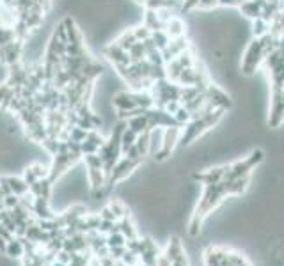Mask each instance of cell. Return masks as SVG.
I'll use <instances>...</instances> for the list:
<instances>
[{
  "label": "cell",
  "instance_id": "cell-1",
  "mask_svg": "<svg viewBox=\"0 0 284 266\" xmlns=\"http://www.w3.org/2000/svg\"><path fill=\"white\" fill-rule=\"evenodd\" d=\"M227 195H229V190H227L225 179L221 183H215V185H206L204 192H203L196 209L192 213L190 222H188V234H190V236H197V234H199L203 222L206 220V217H208L213 209H217V208L221 206V202L224 201Z\"/></svg>",
  "mask_w": 284,
  "mask_h": 266
},
{
  "label": "cell",
  "instance_id": "cell-2",
  "mask_svg": "<svg viewBox=\"0 0 284 266\" xmlns=\"http://www.w3.org/2000/svg\"><path fill=\"white\" fill-rule=\"evenodd\" d=\"M264 57H266V54H264L263 39L261 38L250 39L249 44H247V48H245L243 55H242V64H240L242 73L247 75V76L254 75L256 69L260 68V64L264 60Z\"/></svg>",
  "mask_w": 284,
  "mask_h": 266
},
{
  "label": "cell",
  "instance_id": "cell-3",
  "mask_svg": "<svg viewBox=\"0 0 284 266\" xmlns=\"http://www.w3.org/2000/svg\"><path fill=\"white\" fill-rule=\"evenodd\" d=\"M142 163H144V158H142V160H132V158H128V156H121L119 158V162L116 163V167L112 169V172L107 176V187L112 190L116 185L124 181L133 171H137Z\"/></svg>",
  "mask_w": 284,
  "mask_h": 266
},
{
  "label": "cell",
  "instance_id": "cell-4",
  "mask_svg": "<svg viewBox=\"0 0 284 266\" xmlns=\"http://www.w3.org/2000/svg\"><path fill=\"white\" fill-rule=\"evenodd\" d=\"M284 123V89H270L268 126L279 128Z\"/></svg>",
  "mask_w": 284,
  "mask_h": 266
},
{
  "label": "cell",
  "instance_id": "cell-5",
  "mask_svg": "<svg viewBox=\"0 0 284 266\" xmlns=\"http://www.w3.org/2000/svg\"><path fill=\"white\" fill-rule=\"evenodd\" d=\"M183 128H163V138H162V149L155 154L157 162H165L171 156L172 151L180 146V137H182Z\"/></svg>",
  "mask_w": 284,
  "mask_h": 266
},
{
  "label": "cell",
  "instance_id": "cell-6",
  "mask_svg": "<svg viewBox=\"0 0 284 266\" xmlns=\"http://www.w3.org/2000/svg\"><path fill=\"white\" fill-rule=\"evenodd\" d=\"M204 94H206V98H208L211 103H213V107H215V109L227 110V109H231V107H233V99L229 98V94L225 93L224 89L219 87V85L211 84V82L206 85Z\"/></svg>",
  "mask_w": 284,
  "mask_h": 266
},
{
  "label": "cell",
  "instance_id": "cell-7",
  "mask_svg": "<svg viewBox=\"0 0 284 266\" xmlns=\"http://www.w3.org/2000/svg\"><path fill=\"white\" fill-rule=\"evenodd\" d=\"M225 171H227V165H217V167H210L203 171V172H194L192 174V179L196 183H201V185H215V183L224 181Z\"/></svg>",
  "mask_w": 284,
  "mask_h": 266
},
{
  "label": "cell",
  "instance_id": "cell-8",
  "mask_svg": "<svg viewBox=\"0 0 284 266\" xmlns=\"http://www.w3.org/2000/svg\"><path fill=\"white\" fill-rule=\"evenodd\" d=\"M188 48H192V43L190 39L186 38V36H182V38H174V39L169 41V44H167L165 48L160 50L162 52V57H163V62H171L172 59H176L178 55L183 54V52H186Z\"/></svg>",
  "mask_w": 284,
  "mask_h": 266
},
{
  "label": "cell",
  "instance_id": "cell-9",
  "mask_svg": "<svg viewBox=\"0 0 284 266\" xmlns=\"http://www.w3.org/2000/svg\"><path fill=\"white\" fill-rule=\"evenodd\" d=\"M103 54H105V57L112 62L114 68H116V66H130L132 64V59H130L128 52L116 43L107 44V46L103 48Z\"/></svg>",
  "mask_w": 284,
  "mask_h": 266
},
{
  "label": "cell",
  "instance_id": "cell-10",
  "mask_svg": "<svg viewBox=\"0 0 284 266\" xmlns=\"http://www.w3.org/2000/svg\"><path fill=\"white\" fill-rule=\"evenodd\" d=\"M266 0H245L240 4V13L245 16V18H249L250 21L256 20V18H260L261 16V11H263V5Z\"/></svg>",
  "mask_w": 284,
  "mask_h": 266
},
{
  "label": "cell",
  "instance_id": "cell-11",
  "mask_svg": "<svg viewBox=\"0 0 284 266\" xmlns=\"http://www.w3.org/2000/svg\"><path fill=\"white\" fill-rule=\"evenodd\" d=\"M163 254L169 257V261L171 263H174L176 259L185 256V247H183L182 240H180L178 236H171V240H169V243H167V248Z\"/></svg>",
  "mask_w": 284,
  "mask_h": 266
},
{
  "label": "cell",
  "instance_id": "cell-12",
  "mask_svg": "<svg viewBox=\"0 0 284 266\" xmlns=\"http://www.w3.org/2000/svg\"><path fill=\"white\" fill-rule=\"evenodd\" d=\"M163 30H165L167 36H169L171 39H174V38H182V36H185L186 25H185V21L180 18V16H174L172 20L167 21L165 27H163Z\"/></svg>",
  "mask_w": 284,
  "mask_h": 266
},
{
  "label": "cell",
  "instance_id": "cell-13",
  "mask_svg": "<svg viewBox=\"0 0 284 266\" xmlns=\"http://www.w3.org/2000/svg\"><path fill=\"white\" fill-rule=\"evenodd\" d=\"M4 254L7 257H9V259H15V261L21 259V257L25 256V245H23V242H21V240L18 236H15L13 240H9V242H7Z\"/></svg>",
  "mask_w": 284,
  "mask_h": 266
},
{
  "label": "cell",
  "instance_id": "cell-14",
  "mask_svg": "<svg viewBox=\"0 0 284 266\" xmlns=\"http://www.w3.org/2000/svg\"><path fill=\"white\" fill-rule=\"evenodd\" d=\"M142 25H146L147 29L155 32V30H163V21L158 18V13L153 9H144V15H142Z\"/></svg>",
  "mask_w": 284,
  "mask_h": 266
},
{
  "label": "cell",
  "instance_id": "cell-15",
  "mask_svg": "<svg viewBox=\"0 0 284 266\" xmlns=\"http://www.w3.org/2000/svg\"><path fill=\"white\" fill-rule=\"evenodd\" d=\"M128 128L133 130V132L141 135L144 132H151V126H149V119H147L146 114H141V115H135V117H130L126 121Z\"/></svg>",
  "mask_w": 284,
  "mask_h": 266
},
{
  "label": "cell",
  "instance_id": "cell-16",
  "mask_svg": "<svg viewBox=\"0 0 284 266\" xmlns=\"http://www.w3.org/2000/svg\"><path fill=\"white\" fill-rule=\"evenodd\" d=\"M5 181H7V185L11 187V190H13V193H16V195H25V193L29 192V185H27V181H25L23 177H18V176H5Z\"/></svg>",
  "mask_w": 284,
  "mask_h": 266
},
{
  "label": "cell",
  "instance_id": "cell-17",
  "mask_svg": "<svg viewBox=\"0 0 284 266\" xmlns=\"http://www.w3.org/2000/svg\"><path fill=\"white\" fill-rule=\"evenodd\" d=\"M118 227H119V232H122L126 240H132V238L139 236V231H137V227H135V224H133L132 217H126V218L118 220Z\"/></svg>",
  "mask_w": 284,
  "mask_h": 266
},
{
  "label": "cell",
  "instance_id": "cell-18",
  "mask_svg": "<svg viewBox=\"0 0 284 266\" xmlns=\"http://www.w3.org/2000/svg\"><path fill=\"white\" fill-rule=\"evenodd\" d=\"M107 206L112 209V213L116 215V218H118V220H121V218H126V217H132V213H130L128 206L124 204V201H121V199H110V202H108Z\"/></svg>",
  "mask_w": 284,
  "mask_h": 266
},
{
  "label": "cell",
  "instance_id": "cell-19",
  "mask_svg": "<svg viewBox=\"0 0 284 266\" xmlns=\"http://www.w3.org/2000/svg\"><path fill=\"white\" fill-rule=\"evenodd\" d=\"M114 43L119 44L121 48H124L128 52V50L132 48L133 44L137 43V38H135V34H133V29H128V30H122L121 34L114 39Z\"/></svg>",
  "mask_w": 284,
  "mask_h": 266
},
{
  "label": "cell",
  "instance_id": "cell-20",
  "mask_svg": "<svg viewBox=\"0 0 284 266\" xmlns=\"http://www.w3.org/2000/svg\"><path fill=\"white\" fill-rule=\"evenodd\" d=\"M250 29H252V36H254V38H263V36H266L270 32V21L263 20L260 16V18L252 20Z\"/></svg>",
  "mask_w": 284,
  "mask_h": 266
},
{
  "label": "cell",
  "instance_id": "cell-21",
  "mask_svg": "<svg viewBox=\"0 0 284 266\" xmlns=\"http://www.w3.org/2000/svg\"><path fill=\"white\" fill-rule=\"evenodd\" d=\"M137 138H139V135L133 130H130V128H126L124 132H122V135H121V153L124 154L128 151V149L132 148L133 144L137 142Z\"/></svg>",
  "mask_w": 284,
  "mask_h": 266
},
{
  "label": "cell",
  "instance_id": "cell-22",
  "mask_svg": "<svg viewBox=\"0 0 284 266\" xmlns=\"http://www.w3.org/2000/svg\"><path fill=\"white\" fill-rule=\"evenodd\" d=\"M128 55H130V59H132V64L133 62H139V60L146 59L147 52H146V48H144V43H142V41H137L132 48L128 50Z\"/></svg>",
  "mask_w": 284,
  "mask_h": 266
},
{
  "label": "cell",
  "instance_id": "cell-23",
  "mask_svg": "<svg viewBox=\"0 0 284 266\" xmlns=\"http://www.w3.org/2000/svg\"><path fill=\"white\" fill-rule=\"evenodd\" d=\"M151 39H153V43H155V46H157L158 50H163L167 44H169L171 38L167 36L165 30H155V32H151Z\"/></svg>",
  "mask_w": 284,
  "mask_h": 266
},
{
  "label": "cell",
  "instance_id": "cell-24",
  "mask_svg": "<svg viewBox=\"0 0 284 266\" xmlns=\"http://www.w3.org/2000/svg\"><path fill=\"white\" fill-rule=\"evenodd\" d=\"M107 247L108 248H112V247H126V238L119 231L110 232V234H107Z\"/></svg>",
  "mask_w": 284,
  "mask_h": 266
},
{
  "label": "cell",
  "instance_id": "cell-25",
  "mask_svg": "<svg viewBox=\"0 0 284 266\" xmlns=\"http://www.w3.org/2000/svg\"><path fill=\"white\" fill-rule=\"evenodd\" d=\"M16 41V34L13 27H4L0 25V46H5V44Z\"/></svg>",
  "mask_w": 284,
  "mask_h": 266
},
{
  "label": "cell",
  "instance_id": "cell-26",
  "mask_svg": "<svg viewBox=\"0 0 284 266\" xmlns=\"http://www.w3.org/2000/svg\"><path fill=\"white\" fill-rule=\"evenodd\" d=\"M83 158V165L85 169H101L103 171V160L100 158V154H85Z\"/></svg>",
  "mask_w": 284,
  "mask_h": 266
},
{
  "label": "cell",
  "instance_id": "cell-27",
  "mask_svg": "<svg viewBox=\"0 0 284 266\" xmlns=\"http://www.w3.org/2000/svg\"><path fill=\"white\" fill-rule=\"evenodd\" d=\"M89 132L83 128H79V126H73L69 130V140H75V142H83L87 138Z\"/></svg>",
  "mask_w": 284,
  "mask_h": 266
},
{
  "label": "cell",
  "instance_id": "cell-28",
  "mask_svg": "<svg viewBox=\"0 0 284 266\" xmlns=\"http://www.w3.org/2000/svg\"><path fill=\"white\" fill-rule=\"evenodd\" d=\"M121 261H122V265L139 266V265H141V256H139V254H135V252H132V250H128V248H126L124 256L121 257Z\"/></svg>",
  "mask_w": 284,
  "mask_h": 266
},
{
  "label": "cell",
  "instance_id": "cell-29",
  "mask_svg": "<svg viewBox=\"0 0 284 266\" xmlns=\"http://www.w3.org/2000/svg\"><path fill=\"white\" fill-rule=\"evenodd\" d=\"M80 151H82V156H85V154H96L100 148L91 140H83V142H80Z\"/></svg>",
  "mask_w": 284,
  "mask_h": 266
},
{
  "label": "cell",
  "instance_id": "cell-30",
  "mask_svg": "<svg viewBox=\"0 0 284 266\" xmlns=\"http://www.w3.org/2000/svg\"><path fill=\"white\" fill-rule=\"evenodd\" d=\"M133 34L137 38V41H144L147 38H151V30L147 29L146 25H137V27H133Z\"/></svg>",
  "mask_w": 284,
  "mask_h": 266
},
{
  "label": "cell",
  "instance_id": "cell-31",
  "mask_svg": "<svg viewBox=\"0 0 284 266\" xmlns=\"http://www.w3.org/2000/svg\"><path fill=\"white\" fill-rule=\"evenodd\" d=\"M20 204V195H16V193H9V195H5L4 197V206L5 209H13Z\"/></svg>",
  "mask_w": 284,
  "mask_h": 266
},
{
  "label": "cell",
  "instance_id": "cell-32",
  "mask_svg": "<svg viewBox=\"0 0 284 266\" xmlns=\"http://www.w3.org/2000/svg\"><path fill=\"white\" fill-rule=\"evenodd\" d=\"M219 7V0H199L197 11H213Z\"/></svg>",
  "mask_w": 284,
  "mask_h": 266
},
{
  "label": "cell",
  "instance_id": "cell-33",
  "mask_svg": "<svg viewBox=\"0 0 284 266\" xmlns=\"http://www.w3.org/2000/svg\"><path fill=\"white\" fill-rule=\"evenodd\" d=\"M124 252H126V247H112V248H110V257L116 259V261H119V259L124 256Z\"/></svg>",
  "mask_w": 284,
  "mask_h": 266
},
{
  "label": "cell",
  "instance_id": "cell-34",
  "mask_svg": "<svg viewBox=\"0 0 284 266\" xmlns=\"http://www.w3.org/2000/svg\"><path fill=\"white\" fill-rule=\"evenodd\" d=\"M100 217H101V220H112V222H118L116 215H114L112 209H110L108 206H105V208L101 209V211H100Z\"/></svg>",
  "mask_w": 284,
  "mask_h": 266
},
{
  "label": "cell",
  "instance_id": "cell-35",
  "mask_svg": "<svg viewBox=\"0 0 284 266\" xmlns=\"http://www.w3.org/2000/svg\"><path fill=\"white\" fill-rule=\"evenodd\" d=\"M0 236L4 238L5 242H9V240H13V238H15V234H13V232H11L9 229H5V227L2 226V224H0Z\"/></svg>",
  "mask_w": 284,
  "mask_h": 266
},
{
  "label": "cell",
  "instance_id": "cell-36",
  "mask_svg": "<svg viewBox=\"0 0 284 266\" xmlns=\"http://www.w3.org/2000/svg\"><path fill=\"white\" fill-rule=\"evenodd\" d=\"M5 245H7V242H5L4 238L0 236V252H5Z\"/></svg>",
  "mask_w": 284,
  "mask_h": 266
},
{
  "label": "cell",
  "instance_id": "cell-37",
  "mask_svg": "<svg viewBox=\"0 0 284 266\" xmlns=\"http://www.w3.org/2000/svg\"><path fill=\"white\" fill-rule=\"evenodd\" d=\"M50 266H68V265H64V263H61V261H57V259H55V261L52 263Z\"/></svg>",
  "mask_w": 284,
  "mask_h": 266
},
{
  "label": "cell",
  "instance_id": "cell-38",
  "mask_svg": "<svg viewBox=\"0 0 284 266\" xmlns=\"http://www.w3.org/2000/svg\"><path fill=\"white\" fill-rule=\"evenodd\" d=\"M122 266H130V265H122ZM139 266H141V265H139Z\"/></svg>",
  "mask_w": 284,
  "mask_h": 266
}]
</instances>
